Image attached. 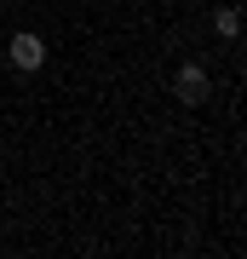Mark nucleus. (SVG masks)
<instances>
[{
    "label": "nucleus",
    "instance_id": "obj_1",
    "mask_svg": "<svg viewBox=\"0 0 247 259\" xmlns=\"http://www.w3.org/2000/svg\"><path fill=\"white\" fill-rule=\"evenodd\" d=\"M173 98H178V104H207V98H213V75H207L202 64H184V69L173 75Z\"/></svg>",
    "mask_w": 247,
    "mask_h": 259
},
{
    "label": "nucleus",
    "instance_id": "obj_2",
    "mask_svg": "<svg viewBox=\"0 0 247 259\" xmlns=\"http://www.w3.org/2000/svg\"><path fill=\"white\" fill-rule=\"evenodd\" d=\"M6 58H12V69H23V75H35L40 64H46V40L40 35H12V47H6Z\"/></svg>",
    "mask_w": 247,
    "mask_h": 259
},
{
    "label": "nucleus",
    "instance_id": "obj_3",
    "mask_svg": "<svg viewBox=\"0 0 247 259\" xmlns=\"http://www.w3.org/2000/svg\"><path fill=\"white\" fill-rule=\"evenodd\" d=\"M213 29H219L224 40H236V35H241V12H236V6H224L219 18H213Z\"/></svg>",
    "mask_w": 247,
    "mask_h": 259
}]
</instances>
